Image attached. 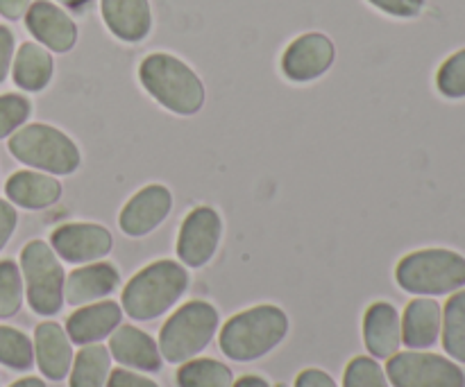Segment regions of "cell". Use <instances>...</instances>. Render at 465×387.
Instances as JSON below:
<instances>
[{
    "label": "cell",
    "instance_id": "obj_6",
    "mask_svg": "<svg viewBox=\"0 0 465 387\" xmlns=\"http://www.w3.org/2000/svg\"><path fill=\"white\" fill-rule=\"evenodd\" d=\"M221 315L207 302H189L168 317L159 334V352L166 363L182 365L207 349L216 335Z\"/></svg>",
    "mask_w": 465,
    "mask_h": 387
},
{
    "label": "cell",
    "instance_id": "obj_1",
    "mask_svg": "<svg viewBox=\"0 0 465 387\" xmlns=\"http://www.w3.org/2000/svg\"><path fill=\"white\" fill-rule=\"evenodd\" d=\"M139 80L153 100L177 116H195L204 107L203 80L175 54H148L139 66Z\"/></svg>",
    "mask_w": 465,
    "mask_h": 387
},
{
    "label": "cell",
    "instance_id": "obj_25",
    "mask_svg": "<svg viewBox=\"0 0 465 387\" xmlns=\"http://www.w3.org/2000/svg\"><path fill=\"white\" fill-rule=\"evenodd\" d=\"M443 347L450 358L465 363V290L452 295L443 308Z\"/></svg>",
    "mask_w": 465,
    "mask_h": 387
},
{
    "label": "cell",
    "instance_id": "obj_21",
    "mask_svg": "<svg viewBox=\"0 0 465 387\" xmlns=\"http://www.w3.org/2000/svg\"><path fill=\"white\" fill-rule=\"evenodd\" d=\"M443 326V311L430 297L413 299L402 317V344L409 349L434 347Z\"/></svg>",
    "mask_w": 465,
    "mask_h": 387
},
{
    "label": "cell",
    "instance_id": "obj_35",
    "mask_svg": "<svg viewBox=\"0 0 465 387\" xmlns=\"http://www.w3.org/2000/svg\"><path fill=\"white\" fill-rule=\"evenodd\" d=\"M295 387H339L327 372L322 370H304L295 379Z\"/></svg>",
    "mask_w": 465,
    "mask_h": 387
},
{
    "label": "cell",
    "instance_id": "obj_26",
    "mask_svg": "<svg viewBox=\"0 0 465 387\" xmlns=\"http://www.w3.org/2000/svg\"><path fill=\"white\" fill-rule=\"evenodd\" d=\"M0 365L25 372L35 365V344L23 331L0 326Z\"/></svg>",
    "mask_w": 465,
    "mask_h": 387
},
{
    "label": "cell",
    "instance_id": "obj_15",
    "mask_svg": "<svg viewBox=\"0 0 465 387\" xmlns=\"http://www.w3.org/2000/svg\"><path fill=\"white\" fill-rule=\"evenodd\" d=\"M73 343L57 322H41L35 331V363L48 381H64L73 367Z\"/></svg>",
    "mask_w": 465,
    "mask_h": 387
},
{
    "label": "cell",
    "instance_id": "obj_2",
    "mask_svg": "<svg viewBox=\"0 0 465 387\" xmlns=\"http://www.w3.org/2000/svg\"><path fill=\"white\" fill-rule=\"evenodd\" d=\"M189 288V272L177 261H154L136 272L123 290V311L136 322L157 320Z\"/></svg>",
    "mask_w": 465,
    "mask_h": 387
},
{
    "label": "cell",
    "instance_id": "obj_30",
    "mask_svg": "<svg viewBox=\"0 0 465 387\" xmlns=\"http://www.w3.org/2000/svg\"><path fill=\"white\" fill-rule=\"evenodd\" d=\"M32 113V102L25 95L5 93L0 95V139H7L21 130Z\"/></svg>",
    "mask_w": 465,
    "mask_h": 387
},
{
    "label": "cell",
    "instance_id": "obj_29",
    "mask_svg": "<svg viewBox=\"0 0 465 387\" xmlns=\"http://www.w3.org/2000/svg\"><path fill=\"white\" fill-rule=\"evenodd\" d=\"M436 86L445 98H465V48L445 59L443 66L436 73Z\"/></svg>",
    "mask_w": 465,
    "mask_h": 387
},
{
    "label": "cell",
    "instance_id": "obj_34",
    "mask_svg": "<svg viewBox=\"0 0 465 387\" xmlns=\"http://www.w3.org/2000/svg\"><path fill=\"white\" fill-rule=\"evenodd\" d=\"M12 59H14V34L9 27L0 25V84H3L5 77L9 75Z\"/></svg>",
    "mask_w": 465,
    "mask_h": 387
},
{
    "label": "cell",
    "instance_id": "obj_24",
    "mask_svg": "<svg viewBox=\"0 0 465 387\" xmlns=\"http://www.w3.org/2000/svg\"><path fill=\"white\" fill-rule=\"evenodd\" d=\"M177 385L180 387H232L234 376L232 370L213 358H191L182 363L177 370Z\"/></svg>",
    "mask_w": 465,
    "mask_h": 387
},
{
    "label": "cell",
    "instance_id": "obj_3",
    "mask_svg": "<svg viewBox=\"0 0 465 387\" xmlns=\"http://www.w3.org/2000/svg\"><path fill=\"white\" fill-rule=\"evenodd\" d=\"M289 334V317L282 308L263 304L232 317L221 329V352L230 361L252 363L271 353Z\"/></svg>",
    "mask_w": 465,
    "mask_h": 387
},
{
    "label": "cell",
    "instance_id": "obj_7",
    "mask_svg": "<svg viewBox=\"0 0 465 387\" xmlns=\"http://www.w3.org/2000/svg\"><path fill=\"white\" fill-rule=\"evenodd\" d=\"M21 275L30 308L36 315H57L64 306L66 275L57 254L44 240H32L21 252Z\"/></svg>",
    "mask_w": 465,
    "mask_h": 387
},
{
    "label": "cell",
    "instance_id": "obj_20",
    "mask_svg": "<svg viewBox=\"0 0 465 387\" xmlns=\"http://www.w3.org/2000/svg\"><path fill=\"white\" fill-rule=\"evenodd\" d=\"M9 202L27 211H41L62 198V184L53 175L41 170H18L5 184Z\"/></svg>",
    "mask_w": 465,
    "mask_h": 387
},
{
    "label": "cell",
    "instance_id": "obj_33",
    "mask_svg": "<svg viewBox=\"0 0 465 387\" xmlns=\"http://www.w3.org/2000/svg\"><path fill=\"white\" fill-rule=\"evenodd\" d=\"M16 222H18L16 208H14L9 202H5V199H0V252H3L5 245L9 243V238H12L14 229H16Z\"/></svg>",
    "mask_w": 465,
    "mask_h": 387
},
{
    "label": "cell",
    "instance_id": "obj_18",
    "mask_svg": "<svg viewBox=\"0 0 465 387\" xmlns=\"http://www.w3.org/2000/svg\"><path fill=\"white\" fill-rule=\"evenodd\" d=\"M109 338H112L107 347L109 353L123 367H130V370L139 372L162 370L163 358L162 352H159V344L145 331L130 324H121Z\"/></svg>",
    "mask_w": 465,
    "mask_h": 387
},
{
    "label": "cell",
    "instance_id": "obj_9",
    "mask_svg": "<svg viewBox=\"0 0 465 387\" xmlns=\"http://www.w3.org/2000/svg\"><path fill=\"white\" fill-rule=\"evenodd\" d=\"M223 220L212 207H198L184 218L177 236V256L189 267H204L218 252Z\"/></svg>",
    "mask_w": 465,
    "mask_h": 387
},
{
    "label": "cell",
    "instance_id": "obj_12",
    "mask_svg": "<svg viewBox=\"0 0 465 387\" xmlns=\"http://www.w3.org/2000/svg\"><path fill=\"white\" fill-rule=\"evenodd\" d=\"M173 211V193L163 184H150L141 189L118 216V227L130 238H143L153 234Z\"/></svg>",
    "mask_w": 465,
    "mask_h": 387
},
{
    "label": "cell",
    "instance_id": "obj_22",
    "mask_svg": "<svg viewBox=\"0 0 465 387\" xmlns=\"http://www.w3.org/2000/svg\"><path fill=\"white\" fill-rule=\"evenodd\" d=\"M53 73L54 62L48 48H44L41 44H32V41H27V44L18 48L12 66L14 84L18 89L30 91V93L44 91L50 84V80H53Z\"/></svg>",
    "mask_w": 465,
    "mask_h": 387
},
{
    "label": "cell",
    "instance_id": "obj_8",
    "mask_svg": "<svg viewBox=\"0 0 465 387\" xmlns=\"http://www.w3.org/2000/svg\"><path fill=\"white\" fill-rule=\"evenodd\" d=\"M386 376L395 387H465V374L457 363L416 349L391 356Z\"/></svg>",
    "mask_w": 465,
    "mask_h": 387
},
{
    "label": "cell",
    "instance_id": "obj_36",
    "mask_svg": "<svg viewBox=\"0 0 465 387\" xmlns=\"http://www.w3.org/2000/svg\"><path fill=\"white\" fill-rule=\"evenodd\" d=\"M27 7H30V0H0V14L9 21H18L25 16Z\"/></svg>",
    "mask_w": 465,
    "mask_h": 387
},
{
    "label": "cell",
    "instance_id": "obj_10",
    "mask_svg": "<svg viewBox=\"0 0 465 387\" xmlns=\"http://www.w3.org/2000/svg\"><path fill=\"white\" fill-rule=\"evenodd\" d=\"M50 247L66 263H95L114 247V236L107 227L94 222H68L50 234Z\"/></svg>",
    "mask_w": 465,
    "mask_h": 387
},
{
    "label": "cell",
    "instance_id": "obj_37",
    "mask_svg": "<svg viewBox=\"0 0 465 387\" xmlns=\"http://www.w3.org/2000/svg\"><path fill=\"white\" fill-rule=\"evenodd\" d=\"M232 387H271L262 376H243L241 381H236Z\"/></svg>",
    "mask_w": 465,
    "mask_h": 387
},
{
    "label": "cell",
    "instance_id": "obj_31",
    "mask_svg": "<svg viewBox=\"0 0 465 387\" xmlns=\"http://www.w3.org/2000/svg\"><path fill=\"white\" fill-rule=\"evenodd\" d=\"M368 3L375 5L377 9H381L389 16L398 18H413L425 7V0H368Z\"/></svg>",
    "mask_w": 465,
    "mask_h": 387
},
{
    "label": "cell",
    "instance_id": "obj_28",
    "mask_svg": "<svg viewBox=\"0 0 465 387\" xmlns=\"http://www.w3.org/2000/svg\"><path fill=\"white\" fill-rule=\"evenodd\" d=\"M343 387H391L389 376L372 356H357L345 367Z\"/></svg>",
    "mask_w": 465,
    "mask_h": 387
},
{
    "label": "cell",
    "instance_id": "obj_39",
    "mask_svg": "<svg viewBox=\"0 0 465 387\" xmlns=\"http://www.w3.org/2000/svg\"><path fill=\"white\" fill-rule=\"evenodd\" d=\"M57 3L64 5V7H68V9H82L84 5H89L91 0H57Z\"/></svg>",
    "mask_w": 465,
    "mask_h": 387
},
{
    "label": "cell",
    "instance_id": "obj_5",
    "mask_svg": "<svg viewBox=\"0 0 465 387\" xmlns=\"http://www.w3.org/2000/svg\"><path fill=\"white\" fill-rule=\"evenodd\" d=\"M395 279L411 295L457 293L465 285V258L452 249H420L398 263Z\"/></svg>",
    "mask_w": 465,
    "mask_h": 387
},
{
    "label": "cell",
    "instance_id": "obj_13",
    "mask_svg": "<svg viewBox=\"0 0 465 387\" xmlns=\"http://www.w3.org/2000/svg\"><path fill=\"white\" fill-rule=\"evenodd\" d=\"M25 25L50 53H68L77 44V25L62 7L50 0H35L25 12Z\"/></svg>",
    "mask_w": 465,
    "mask_h": 387
},
{
    "label": "cell",
    "instance_id": "obj_19",
    "mask_svg": "<svg viewBox=\"0 0 465 387\" xmlns=\"http://www.w3.org/2000/svg\"><path fill=\"white\" fill-rule=\"evenodd\" d=\"M100 12L109 32L125 44H139L153 30L150 0H103Z\"/></svg>",
    "mask_w": 465,
    "mask_h": 387
},
{
    "label": "cell",
    "instance_id": "obj_23",
    "mask_svg": "<svg viewBox=\"0 0 465 387\" xmlns=\"http://www.w3.org/2000/svg\"><path fill=\"white\" fill-rule=\"evenodd\" d=\"M112 372V353L103 344H84L73 358L71 387H104Z\"/></svg>",
    "mask_w": 465,
    "mask_h": 387
},
{
    "label": "cell",
    "instance_id": "obj_27",
    "mask_svg": "<svg viewBox=\"0 0 465 387\" xmlns=\"http://www.w3.org/2000/svg\"><path fill=\"white\" fill-rule=\"evenodd\" d=\"M23 304V275L14 261H0V320L14 317Z\"/></svg>",
    "mask_w": 465,
    "mask_h": 387
},
{
    "label": "cell",
    "instance_id": "obj_4",
    "mask_svg": "<svg viewBox=\"0 0 465 387\" xmlns=\"http://www.w3.org/2000/svg\"><path fill=\"white\" fill-rule=\"evenodd\" d=\"M9 152L25 166L48 175H73L82 163L77 145L62 130L44 122H32L14 131Z\"/></svg>",
    "mask_w": 465,
    "mask_h": 387
},
{
    "label": "cell",
    "instance_id": "obj_38",
    "mask_svg": "<svg viewBox=\"0 0 465 387\" xmlns=\"http://www.w3.org/2000/svg\"><path fill=\"white\" fill-rule=\"evenodd\" d=\"M9 387H45V383L41 379H35V376H27V379L16 381V383Z\"/></svg>",
    "mask_w": 465,
    "mask_h": 387
},
{
    "label": "cell",
    "instance_id": "obj_17",
    "mask_svg": "<svg viewBox=\"0 0 465 387\" xmlns=\"http://www.w3.org/2000/svg\"><path fill=\"white\" fill-rule=\"evenodd\" d=\"M123 308L116 302H95L86 304L84 308L73 313L66 322V334L73 344H95L109 338L121 326Z\"/></svg>",
    "mask_w": 465,
    "mask_h": 387
},
{
    "label": "cell",
    "instance_id": "obj_11",
    "mask_svg": "<svg viewBox=\"0 0 465 387\" xmlns=\"http://www.w3.org/2000/svg\"><path fill=\"white\" fill-rule=\"evenodd\" d=\"M336 57V48L331 39L321 32H307L291 41L289 48L282 54V73L291 82H313L325 75Z\"/></svg>",
    "mask_w": 465,
    "mask_h": 387
},
{
    "label": "cell",
    "instance_id": "obj_32",
    "mask_svg": "<svg viewBox=\"0 0 465 387\" xmlns=\"http://www.w3.org/2000/svg\"><path fill=\"white\" fill-rule=\"evenodd\" d=\"M104 387H159L154 381L145 379V376L136 374V372L125 370V367H118V370L109 372L107 385Z\"/></svg>",
    "mask_w": 465,
    "mask_h": 387
},
{
    "label": "cell",
    "instance_id": "obj_14",
    "mask_svg": "<svg viewBox=\"0 0 465 387\" xmlns=\"http://www.w3.org/2000/svg\"><path fill=\"white\" fill-rule=\"evenodd\" d=\"M121 284V275L116 267L107 261L86 263L68 275L64 285V302L71 306H86L112 295Z\"/></svg>",
    "mask_w": 465,
    "mask_h": 387
},
{
    "label": "cell",
    "instance_id": "obj_16",
    "mask_svg": "<svg viewBox=\"0 0 465 387\" xmlns=\"http://www.w3.org/2000/svg\"><path fill=\"white\" fill-rule=\"evenodd\" d=\"M363 343L375 361H389L402 347V320L391 304H372L363 317Z\"/></svg>",
    "mask_w": 465,
    "mask_h": 387
}]
</instances>
